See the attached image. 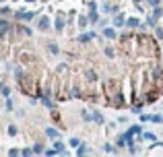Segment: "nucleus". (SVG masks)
<instances>
[{"label": "nucleus", "mask_w": 163, "mask_h": 157, "mask_svg": "<svg viewBox=\"0 0 163 157\" xmlns=\"http://www.w3.org/2000/svg\"><path fill=\"white\" fill-rule=\"evenodd\" d=\"M103 35H105L107 39H116V37H118L116 29H112V27H105V29H103Z\"/></svg>", "instance_id": "1"}, {"label": "nucleus", "mask_w": 163, "mask_h": 157, "mask_svg": "<svg viewBox=\"0 0 163 157\" xmlns=\"http://www.w3.org/2000/svg\"><path fill=\"white\" fill-rule=\"evenodd\" d=\"M48 27H50V19H48V17H41V19H39V23H37V29L45 31Z\"/></svg>", "instance_id": "2"}, {"label": "nucleus", "mask_w": 163, "mask_h": 157, "mask_svg": "<svg viewBox=\"0 0 163 157\" xmlns=\"http://www.w3.org/2000/svg\"><path fill=\"white\" fill-rule=\"evenodd\" d=\"M114 25H116V27H120V25H126V19H124L122 12H118V15L114 17Z\"/></svg>", "instance_id": "3"}, {"label": "nucleus", "mask_w": 163, "mask_h": 157, "mask_svg": "<svg viewBox=\"0 0 163 157\" xmlns=\"http://www.w3.org/2000/svg\"><path fill=\"white\" fill-rule=\"evenodd\" d=\"M45 136H48V139H58L60 134H58V130H56V128H52V126H50V128H45Z\"/></svg>", "instance_id": "4"}, {"label": "nucleus", "mask_w": 163, "mask_h": 157, "mask_svg": "<svg viewBox=\"0 0 163 157\" xmlns=\"http://www.w3.org/2000/svg\"><path fill=\"white\" fill-rule=\"evenodd\" d=\"M58 15H60V17L56 19V29H58V31H62V29H64V17H62L64 12H58Z\"/></svg>", "instance_id": "5"}, {"label": "nucleus", "mask_w": 163, "mask_h": 157, "mask_svg": "<svg viewBox=\"0 0 163 157\" xmlns=\"http://www.w3.org/2000/svg\"><path fill=\"white\" fill-rule=\"evenodd\" d=\"M89 23H99V15H97V8L89 12Z\"/></svg>", "instance_id": "6"}, {"label": "nucleus", "mask_w": 163, "mask_h": 157, "mask_svg": "<svg viewBox=\"0 0 163 157\" xmlns=\"http://www.w3.org/2000/svg\"><path fill=\"white\" fill-rule=\"evenodd\" d=\"M126 27H130V29L140 27V21H138V19H128V21H126Z\"/></svg>", "instance_id": "7"}, {"label": "nucleus", "mask_w": 163, "mask_h": 157, "mask_svg": "<svg viewBox=\"0 0 163 157\" xmlns=\"http://www.w3.org/2000/svg\"><path fill=\"white\" fill-rule=\"evenodd\" d=\"M85 78H89V83H93V81H95V73H93V70H85Z\"/></svg>", "instance_id": "8"}, {"label": "nucleus", "mask_w": 163, "mask_h": 157, "mask_svg": "<svg viewBox=\"0 0 163 157\" xmlns=\"http://www.w3.org/2000/svg\"><path fill=\"white\" fill-rule=\"evenodd\" d=\"M93 120H95L97 124H103V116H101L99 112H93Z\"/></svg>", "instance_id": "9"}, {"label": "nucleus", "mask_w": 163, "mask_h": 157, "mask_svg": "<svg viewBox=\"0 0 163 157\" xmlns=\"http://www.w3.org/2000/svg\"><path fill=\"white\" fill-rule=\"evenodd\" d=\"M0 93H2L4 97H8V95H10V89H8L6 85H0Z\"/></svg>", "instance_id": "10"}, {"label": "nucleus", "mask_w": 163, "mask_h": 157, "mask_svg": "<svg viewBox=\"0 0 163 157\" xmlns=\"http://www.w3.org/2000/svg\"><path fill=\"white\" fill-rule=\"evenodd\" d=\"M17 132H19V128H17L15 124H10V126H8V134H10V136H17Z\"/></svg>", "instance_id": "11"}, {"label": "nucleus", "mask_w": 163, "mask_h": 157, "mask_svg": "<svg viewBox=\"0 0 163 157\" xmlns=\"http://www.w3.org/2000/svg\"><path fill=\"white\" fill-rule=\"evenodd\" d=\"M140 136H143L145 141H155V134H153V132H143Z\"/></svg>", "instance_id": "12"}, {"label": "nucleus", "mask_w": 163, "mask_h": 157, "mask_svg": "<svg viewBox=\"0 0 163 157\" xmlns=\"http://www.w3.org/2000/svg\"><path fill=\"white\" fill-rule=\"evenodd\" d=\"M54 147H56V151H58V153H64V143L56 141V143H54Z\"/></svg>", "instance_id": "13"}, {"label": "nucleus", "mask_w": 163, "mask_h": 157, "mask_svg": "<svg viewBox=\"0 0 163 157\" xmlns=\"http://www.w3.org/2000/svg\"><path fill=\"white\" fill-rule=\"evenodd\" d=\"M10 29V23L8 21H0V31H8Z\"/></svg>", "instance_id": "14"}, {"label": "nucleus", "mask_w": 163, "mask_h": 157, "mask_svg": "<svg viewBox=\"0 0 163 157\" xmlns=\"http://www.w3.org/2000/svg\"><path fill=\"white\" fill-rule=\"evenodd\" d=\"M85 153H89V147H87V145H81L79 151H77V155H85Z\"/></svg>", "instance_id": "15"}, {"label": "nucleus", "mask_w": 163, "mask_h": 157, "mask_svg": "<svg viewBox=\"0 0 163 157\" xmlns=\"http://www.w3.org/2000/svg\"><path fill=\"white\" fill-rule=\"evenodd\" d=\"M105 56H107V58H114V56H116V50H114V48H105Z\"/></svg>", "instance_id": "16"}, {"label": "nucleus", "mask_w": 163, "mask_h": 157, "mask_svg": "<svg viewBox=\"0 0 163 157\" xmlns=\"http://www.w3.org/2000/svg\"><path fill=\"white\" fill-rule=\"evenodd\" d=\"M33 153H43V145H33Z\"/></svg>", "instance_id": "17"}, {"label": "nucleus", "mask_w": 163, "mask_h": 157, "mask_svg": "<svg viewBox=\"0 0 163 157\" xmlns=\"http://www.w3.org/2000/svg\"><path fill=\"white\" fill-rule=\"evenodd\" d=\"M87 23H89V17H81V19H79V27H85Z\"/></svg>", "instance_id": "18"}, {"label": "nucleus", "mask_w": 163, "mask_h": 157, "mask_svg": "<svg viewBox=\"0 0 163 157\" xmlns=\"http://www.w3.org/2000/svg\"><path fill=\"white\" fill-rule=\"evenodd\" d=\"M155 35H157L159 39H163V29L161 27H155Z\"/></svg>", "instance_id": "19"}, {"label": "nucleus", "mask_w": 163, "mask_h": 157, "mask_svg": "<svg viewBox=\"0 0 163 157\" xmlns=\"http://www.w3.org/2000/svg\"><path fill=\"white\" fill-rule=\"evenodd\" d=\"M50 52H52V54H58L60 50H58V45H56V43H50Z\"/></svg>", "instance_id": "20"}, {"label": "nucleus", "mask_w": 163, "mask_h": 157, "mask_svg": "<svg viewBox=\"0 0 163 157\" xmlns=\"http://www.w3.org/2000/svg\"><path fill=\"white\" fill-rule=\"evenodd\" d=\"M8 12H10L8 6H2V8H0V15H8Z\"/></svg>", "instance_id": "21"}, {"label": "nucleus", "mask_w": 163, "mask_h": 157, "mask_svg": "<svg viewBox=\"0 0 163 157\" xmlns=\"http://www.w3.org/2000/svg\"><path fill=\"white\" fill-rule=\"evenodd\" d=\"M70 145L72 147H79V139H70Z\"/></svg>", "instance_id": "22"}, {"label": "nucleus", "mask_w": 163, "mask_h": 157, "mask_svg": "<svg viewBox=\"0 0 163 157\" xmlns=\"http://www.w3.org/2000/svg\"><path fill=\"white\" fill-rule=\"evenodd\" d=\"M21 153H23V155H31V153H33V149H23Z\"/></svg>", "instance_id": "23"}, {"label": "nucleus", "mask_w": 163, "mask_h": 157, "mask_svg": "<svg viewBox=\"0 0 163 157\" xmlns=\"http://www.w3.org/2000/svg\"><path fill=\"white\" fill-rule=\"evenodd\" d=\"M159 2H161V0H149V4H151V6H159Z\"/></svg>", "instance_id": "24"}, {"label": "nucleus", "mask_w": 163, "mask_h": 157, "mask_svg": "<svg viewBox=\"0 0 163 157\" xmlns=\"http://www.w3.org/2000/svg\"><path fill=\"white\" fill-rule=\"evenodd\" d=\"M8 155H12V157L19 155V149H10V151H8Z\"/></svg>", "instance_id": "25"}, {"label": "nucleus", "mask_w": 163, "mask_h": 157, "mask_svg": "<svg viewBox=\"0 0 163 157\" xmlns=\"http://www.w3.org/2000/svg\"><path fill=\"white\" fill-rule=\"evenodd\" d=\"M132 2H134V4H138V2H140V0H132Z\"/></svg>", "instance_id": "26"}, {"label": "nucleus", "mask_w": 163, "mask_h": 157, "mask_svg": "<svg viewBox=\"0 0 163 157\" xmlns=\"http://www.w3.org/2000/svg\"><path fill=\"white\" fill-rule=\"evenodd\" d=\"M27 2H35V0H27Z\"/></svg>", "instance_id": "27"}, {"label": "nucleus", "mask_w": 163, "mask_h": 157, "mask_svg": "<svg viewBox=\"0 0 163 157\" xmlns=\"http://www.w3.org/2000/svg\"><path fill=\"white\" fill-rule=\"evenodd\" d=\"M0 2H4V0H0Z\"/></svg>", "instance_id": "28"}, {"label": "nucleus", "mask_w": 163, "mask_h": 157, "mask_svg": "<svg viewBox=\"0 0 163 157\" xmlns=\"http://www.w3.org/2000/svg\"><path fill=\"white\" fill-rule=\"evenodd\" d=\"M15 2H17V0H15Z\"/></svg>", "instance_id": "29"}]
</instances>
